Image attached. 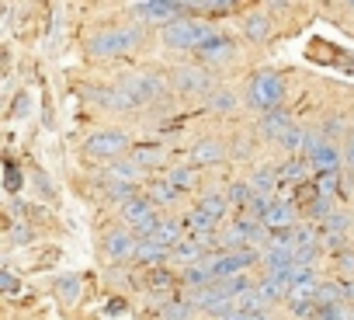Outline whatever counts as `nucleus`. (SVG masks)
<instances>
[{
    "label": "nucleus",
    "instance_id": "nucleus-18",
    "mask_svg": "<svg viewBox=\"0 0 354 320\" xmlns=\"http://www.w3.org/2000/svg\"><path fill=\"white\" fill-rule=\"evenodd\" d=\"M53 292L59 296V303H63V306H73V303L84 296V278H80V275H73V272H66V275H59V278L53 282Z\"/></svg>",
    "mask_w": 354,
    "mask_h": 320
},
{
    "label": "nucleus",
    "instance_id": "nucleus-32",
    "mask_svg": "<svg viewBox=\"0 0 354 320\" xmlns=\"http://www.w3.org/2000/svg\"><path fill=\"white\" fill-rule=\"evenodd\" d=\"M344 171H347V185H354V125L344 129Z\"/></svg>",
    "mask_w": 354,
    "mask_h": 320
},
{
    "label": "nucleus",
    "instance_id": "nucleus-50",
    "mask_svg": "<svg viewBox=\"0 0 354 320\" xmlns=\"http://www.w3.org/2000/svg\"><path fill=\"white\" fill-rule=\"evenodd\" d=\"M351 320H354V310H351Z\"/></svg>",
    "mask_w": 354,
    "mask_h": 320
},
{
    "label": "nucleus",
    "instance_id": "nucleus-40",
    "mask_svg": "<svg viewBox=\"0 0 354 320\" xmlns=\"http://www.w3.org/2000/svg\"><path fill=\"white\" fill-rule=\"evenodd\" d=\"M333 265H337V272H340L344 278H354V251H351V247L340 251V254H333Z\"/></svg>",
    "mask_w": 354,
    "mask_h": 320
},
{
    "label": "nucleus",
    "instance_id": "nucleus-43",
    "mask_svg": "<svg viewBox=\"0 0 354 320\" xmlns=\"http://www.w3.org/2000/svg\"><path fill=\"white\" fill-rule=\"evenodd\" d=\"M28 112H32V98H28V94H18V105L11 108V115H15V118H25Z\"/></svg>",
    "mask_w": 354,
    "mask_h": 320
},
{
    "label": "nucleus",
    "instance_id": "nucleus-38",
    "mask_svg": "<svg viewBox=\"0 0 354 320\" xmlns=\"http://www.w3.org/2000/svg\"><path fill=\"white\" fill-rule=\"evenodd\" d=\"M21 185H25V175H21V168H18V164H11V160H8V175H4V188H8L11 195H18V192H21Z\"/></svg>",
    "mask_w": 354,
    "mask_h": 320
},
{
    "label": "nucleus",
    "instance_id": "nucleus-49",
    "mask_svg": "<svg viewBox=\"0 0 354 320\" xmlns=\"http://www.w3.org/2000/svg\"><path fill=\"white\" fill-rule=\"evenodd\" d=\"M344 8H347V11L354 15V0H344Z\"/></svg>",
    "mask_w": 354,
    "mask_h": 320
},
{
    "label": "nucleus",
    "instance_id": "nucleus-47",
    "mask_svg": "<svg viewBox=\"0 0 354 320\" xmlns=\"http://www.w3.org/2000/svg\"><path fill=\"white\" fill-rule=\"evenodd\" d=\"M122 310H125L122 299H108V313H122Z\"/></svg>",
    "mask_w": 354,
    "mask_h": 320
},
{
    "label": "nucleus",
    "instance_id": "nucleus-25",
    "mask_svg": "<svg viewBox=\"0 0 354 320\" xmlns=\"http://www.w3.org/2000/svg\"><path fill=\"white\" fill-rule=\"evenodd\" d=\"M202 168H195V164H177V168H170L167 171V178L181 188V192H195L198 185H202V175H198Z\"/></svg>",
    "mask_w": 354,
    "mask_h": 320
},
{
    "label": "nucleus",
    "instance_id": "nucleus-29",
    "mask_svg": "<svg viewBox=\"0 0 354 320\" xmlns=\"http://www.w3.org/2000/svg\"><path fill=\"white\" fill-rule=\"evenodd\" d=\"M226 199H230V206H236V209L243 213L247 202L254 199V185H250V178H247V181H233V185L226 188Z\"/></svg>",
    "mask_w": 354,
    "mask_h": 320
},
{
    "label": "nucleus",
    "instance_id": "nucleus-27",
    "mask_svg": "<svg viewBox=\"0 0 354 320\" xmlns=\"http://www.w3.org/2000/svg\"><path fill=\"white\" fill-rule=\"evenodd\" d=\"M39 230L28 223V220H11L8 223V247H25V244H35Z\"/></svg>",
    "mask_w": 354,
    "mask_h": 320
},
{
    "label": "nucleus",
    "instance_id": "nucleus-20",
    "mask_svg": "<svg viewBox=\"0 0 354 320\" xmlns=\"http://www.w3.org/2000/svg\"><path fill=\"white\" fill-rule=\"evenodd\" d=\"M195 313H198V310H195L185 296H177V292L160 303V320H195Z\"/></svg>",
    "mask_w": 354,
    "mask_h": 320
},
{
    "label": "nucleus",
    "instance_id": "nucleus-41",
    "mask_svg": "<svg viewBox=\"0 0 354 320\" xmlns=\"http://www.w3.org/2000/svg\"><path fill=\"white\" fill-rule=\"evenodd\" d=\"M0 289H4V296H18L21 282L15 278V272H11V268H0Z\"/></svg>",
    "mask_w": 354,
    "mask_h": 320
},
{
    "label": "nucleus",
    "instance_id": "nucleus-10",
    "mask_svg": "<svg viewBox=\"0 0 354 320\" xmlns=\"http://www.w3.org/2000/svg\"><path fill=\"white\" fill-rule=\"evenodd\" d=\"M195 60H198L202 66H226V63L236 60V42H233L230 35L216 32L209 42H202V46L195 49Z\"/></svg>",
    "mask_w": 354,
    "mask_h": 320
},
{
    "label": "nucleus",
    "instance_id": "nucleus-42",
    "mask_svg": "<svg viewBox=\"0 0 354 320\" xmlns=\"http://www.w3.org/2000/svg\"><path fill=\"white\" fill-rule=\"evenodd\" d=\"M319 132H323V139H330V143H333V139H337V132H340V115H330V118L323 122V129H319Z\"/></svg>",
    "mask_w": 354,
    "mask_h": 320
},
{
    "label": "nucleus",
    "instance_id": "nucleus-16",
    "mask_svg": "<svg viewBox=\"0 0 354 320\" xmlns=\"http://www.w3.org/2000/svg\"><path fill=\"white\" fill-rule=\"evenodd\" d=\"M167 261H170V247H163V244H156V240H139V244H136L132 265L153 268V265H167Z\"/></svg>",
    "mask_w": 354,
    "mask_h": 320
},
{
    "label": "nucleus",
    "instance_id": "nucleus-15",
    "mask_svg": "<svg viewBox=\"0 0 354 320\" xmlns=\"http://www.w3.org/2000/svg\"><path fill=\"white\" fill-rule=\"evenodd\" d=\"M309 160H313L316 175H323V171H340V168H344V146H337V143L323 139V143H319V150H316Z\"/></svg>",
    "mask_w": 354,
    "mask_h": 320
},
{
    "label": "nucleus",
    "instance_id": "nucleus-4",
    "mask_svg": "<svg viewBox=\"0 0 354 320\" xmlns=\"http://www.w3.org/2000/svg\"><path fill=\"white\" fill-rule=\"evenodd\" d=\"M129 150H132V139L122 129H97L80 146L84 160H94V164H111V160H122Z\"/></svg>",
    "mask_w": 354,
    "mask_h": 320
},
{
    "label": "nucleus",
    "instance_id": "nucleus-44",
    "mask_svg": "<svg viewBox=\"0 0 354 320\" xmlns=\"http://www.w3.org/2000/svg\"><path fill=\"white\" fill-rule=\"evenodd\" d=\"M177 4H181L188 15H195V11H205L209 8V0H177Z\"/></svg>",
    "mask_w": 354,
    "mask_h": 320
},
{
    "label": "nucleus",
    "instance_id": "nucleus-33",
    "mask_svg": "<svg viewBox=\"0 0 354 320\" xmlns=\"http://www.w3.org/2000/svg\"><path fill=\"white\" fill-rule=\"evenodd\" d=\"M319 247L340 254V251H347V233H340V230H323V233H319Z\"/></svg>",
    "mask_w": 354,
    "mask_h": 320
},
{
    "label": "nucleus",
    "instance_id": "nucleus-8",
    "mask_svg": "<svg viewBox=\"0 0 354 320\" xmlns=\"http://www.w3.org/2000/svg\"><path fill=\"white\" fill-rule=\"evenodd\" d=\"M132 18L139 25H160V28H167L174 21L188 18V11L177 4V0H139V4L132 8Z\"/></svg>",
    "mask_w": 354,
    "mask_h": 320
},
{
    "label": "nucleus",
    "instance_id": "nucleus-24",
    "mask_svg": "<svg viewBox=\"0 0 354 320\" xmlns=\"http://www.w3.org/2000/svg\"><path fill=\"white\" fill-rule=\"evenodd\" d=\"M195 209H198V213H205L209 220L223 223V220H226V213H230L233 206H230V199H226L223 192H209V195H202V199L195 202Z\"/></svg>",
    "mask_w": 354,
    "mask_h": 320
},
{
    "label": "nucleus",
    "instance_id": "nucleus-7",
    "mask_svg": "<svg viewBox=\"0 0 354 320\" xmlns=\"http://www.w3.org/2000/svg\"><path fill=\"white\" fill-rule=\"evenodd\" d=\"M136 244H139V237L129 230V226H108V230H101V240H97V251H101V258L104 261H111V265H122V261H132V254H136Z\"/></svg>",
    "mask_w": 354,
    "mask_h": 320
},
{
    "label": "nucleus",
    "instance_id": "nucleus-37",
    "mask_svg": "<svg viewBox=\"0 0 354 320\" xmlns=\"http://www.w3.org/2000/svg\"><path fill=\"white\" fill-rule=\"evenodd\" d=\"M316 320H351V310L344 303H330V306L316 310Z\"/></svg>",
    "mask_w": 354,
    "mask_h": 320
},
{
    "label": "nucleus",
    "instance_id": "nucleus-12",
    "mask_svg": "<svg viewBox=\"0 0 354 320\" xmlns=\"http://www.w3.org/2000/svg\"><path fill=\"white\" fill-rule=\"evenodd\" d=\"M142 195H146V199H149L156 209H170V206H177V202H181V195H185V192L177 188L170 178H149Z\"/></svg>",
    "mask_w": 354,
    "mask_h": 320
},
{
    "label": "nucleus",
    "instance_id": "nucleus-31",
    "mask_svg": "<svg viewBox=\"0 0 354 320\" xmlns=\"http://www.w3.org/2000/svg\"><path fill=\"white\" fill-rule=\"evenodd\" d=\"M333 213H337V209H333V199H330V195H319L313 206H306V216L316 220V223H326Z\"/></svg>",
    "mask_w": 354,
    "mask_h": 320
},
{
    "label": "nucleus",
    "instance_id": "nucleus-21",
    "mask_svg": "<svg viewBox=\"0 0 354 320\" xmlns=\"http://www.w3.org/2000/svg\"><path fill=\"white\" fill-rule=\"evenodd\" d=\"M243 35L250 39V42H268V35H271V18H268V11H250V15H243Z\"/></svg>",
    "mask_w": 354,
    "mask_h": 320
},
{
    "label": "nucleus",
    "instance_id": "nucleus-14",
    "mask_svg": "<svg viewBox=\"0 0 354 320\" xmlns=\"http://www.w3.org/2000/svg\"><path fill=\"white\" fill-rule=\"evenodd\" d=\"M292 129H295V122H292V115H288L285 108L268 112V115H261V122H257V132H261L264 139H271V143H281Z\"/></svg>",
    "mask_w": 354,
    "mask_h": 320
},
{
    "label": "nucleus",
    "instance_id": "nucleus-23",
    "mask_svg": "<svg viewBox=\"0 0 354 320\" xmlns=\"http://www.w3.org/2000/svg\"><path fill=\"white\" fill-rule=\"evenodd\" d=\"M250 185H254V195L274 199V195H278V185H281L278 168H257V171L250 175Z\"/></svg>",
    "mask_w": 354,
    "mask_h": 320
},
{
    "label": "nucleus",
    "instance_id": "nucleus-13",
    "mask_svg": "<svg viewBox=\"0 0 354 320\" xmlns=\"http://www.w3.org/2000/svg\"><path fill=\"white\" fill-rule=\"evenodd\" d=\"M142 285H146L153 296H174L177 285H181V275H174L167 265H153V268H146Z\"/></svg>",
    "mask_w": 354,
    "mask_h": 320
},
{
    "label": "nucleus",
    "instance_id": "nucleus-28",
    "mask_svg": "<svg viewBox=\"0 0 354 320\" xmlns=\"http://www.w3.org/2000/svg\"><path fill=\"white\" fill-rule=\"evenodd\" d=\"M132 160H136L142 171H153V168H163L167 150H163V146H136V150H132Z\"/></svg>",
    "mask_w": 354,
    "mask_h": 320
},
{
    "label": "nucleus",
    "instance_id": "nucleus-45",
    "mask_svg": "<svg viewBox=\"0 0 354 320\" xmlns=\"http://www.w3.org/2000/svg\"><path fill=\"white\" fill-rule=\"evenodd\" d=\"M236 4V0H209V8L205 11H230Z\"/></svg>",
    "mask_w": 354,
    "mask_h": 320
},
{
    "label": "nucleus",
    "instance_id": "nucleus-36",
    "mask_svg": "<svg viewBox=\"0 0 354 320\" xmlns=\"http://www.w3.org/2000/svg\"><path fill=\"white\" fill-rule=\"evenodd\" d=\"M32 181H35V192H39L42 199H56V185L49 181V175H46L42 168H32Z\"/></svg>",
    "mask_w": 354,
    "mask_h": 320
},
{
    "label": "nucleus",
    "instance_id": "nucleus-3",
    "mask_svg": "<svg viewBox=\"0 0 354 320\" xmlns=\"http://www.w3.org/2000/svg\"><path fill=\"white\" fill-rule=\"evenodd\" d=\"M212 35H216V28L209 21H202V18H192V15L181 18V21H174V25H167V28H160V42L167 49H174V53H195Z\"/></svg>",
    "mask_w": 354,
    "mask_h": 320
},
{
    "label": "nucleus",
    "instance_id": "nucleus-2",
    "mask_svg": "<svg viewBox=\"0 0 354 320\" xmlns=\"http://www.w3.org/2000/svg\"><path fill=\"white\" fill-rule=\"evenodd\" d=\"M247 108L261 115L285 108V77L278 70H257L247 84Z\"/></svg>",
    "mask_w": 354,
    "mask_h": 320
},
{
    "label": "nucleus",
    "instance_id": "nucleus-34",
    "mask_svg": "<svg viewBox=\"0 0 354 320\" xmlns=\"http://www.w3.org/2000/svg\"><path fill=\"white\" fill-rule=\"evenodd\" d=\"M230 157H233V160H250V157H254V139H250L247 132H240V136L230 143Z\"/></svg>",
    "mask_w": 354,
    "mask_h": 320
},
{
    "label": "nucleus",
    "instance_id": "nucleus-19",
    "mask_svg": "<svg viewBox=\"0 0 354 320\" xmlns=\"http://www.w3.org/2000/svg\"><path fill=\"white\" fill-rule=\"evenodd\" d=\"M306 168H313V160H309V157H302V153L288 157L285 164H278V178H281V185H302V181H306Z\"/></svg>",
    "mask_w": 354,
    "mask_h": 320
},
{
    "label": "nucleus",
    "instance_id": "nucleus-6",
    "mask_svg": "<svg viewBox=\"0 0 354 320\" xmlns=\"http://www.w3.org/2000/svg\"><path fill=\"white\" fill-rule=\"evenodd\" d=\"M170 80H174L177 94H185V98H209V94L216 91V77H212L209 66H202V63L174 66V70H170Z\"/></svg>",
    "mask_w": 354,
    "mask_h": 320
},
{
    "label": "nucleus",
    "instance_id": "nucleus-1",
    "mask_svg": "<svg viewBox=\"0 0 354 320\" xmlns=\"http://www.w3.org/2000/svg\"><path fill=\"white\" fill-rule=\"evenodd\" d=\"M142 42H146V28L139 21H132V25H118V28H104V32L91 35L84 53L91 60H118V56L139 49Z\"/></svg>",
    "mask_w": 354,
    "mask_h": 320
},
{
    "label": "nucleus",
    "instance_id": "nucleus-22",
    "mask_svg": "<svg viewBox=\"0 0 354 320\" xmlns=\"http://www.w3.org/2000/svg\"><path fill=\"white\" fill-rule=\"evenodd\" d=\"M288 278L285 275H264L261 282H257V292L264 296V303L271 306V303H285L288 299Z\"/></svg>",
    "mask_w": 354,
    "mask_h": 320
},
{
    "label": "nucleus",
    "instance_id": "nucleus-30",
    "mask_svg": "<svg viewBox=\"0 0 354 320\" xmlns=\"http://www.w3.org/2000/svg\"><path fill=\"white\" fill-rule=\"evenodd\" d=\"M316 303H319V306L347 303V299H344V285H340V282H319V289H316Z\"/></svg>",
    "mask_w": 354,
    "mask_h": 320
},
{
    "label": "nucleus",
    "instance_id": "nucleus-9",
    "mask_svg": "<svg viewBox=\"0 0 354 320\" xmlns=\"http://www.w3.org/2000/svg\"><path fill=\"white\" fill-rule=\"evenodd\" d=\"M118 87L132 98V105H136V108L160 101V98H163V91H167L163 77H156V73H129V77H122V80H118Z\"/></svg>",
    "mask_w": 354,
    "mask_h": 320
},
{
    "label": "nucleus",
    "instance_id": "nucleus-48",
    "mask_svg": "<svg viewBox=\"0 0 354 320\" xmlns=\"http://www.w3.org/2000/svg\"><path fill=\"white\" fill-rule=\"evenodd\" d=\"M247 320H271V317H268V310H264V313H247Z\"/></svg>",
    "mask_w": 354,
    "mask_h": 320
},
{
    "label": "nucleus",
    "instance_id": "nucleus-11",
    "mask_svg": "<svg viewBox=\"0 0 354 320\" xmlns=\"http://www.w3.org/2000/svg\"><path fill=\"white\" fill-rule=\"evenodd\" d=\"M226 157H230V146L223 139H216V136H205V139H195L192 143L188 164H195V168H216V164H223Z\"/></svg>",
    "mask_w": 354,
    "mask_h": 320
},
{
    "label": "nucleus",
    "instance_id": "nucleus-17",
    "mask_svg": "<svg viewBox=\"0 0 354 320\" xmlns=\"http://www.w3.org/2000/svg\"><path fill=\"white\" fill-rule=\"evenodd\" d=\"M188 226H185V220H160V226L146 237V240H156V244H163V247H177V244H181L188 233H185Z\"/></svg>",
    "mask_w": 354,
    "mask_h": 320
},
{
    "label": "nucleus",
    "instance_id": "nucleus-46",
    "mask_svg": "<svg viewBox=\"0 0 354 320\" xmlns=\"http://www.w3.org/2000/svg\"><path fill=\"white\" fill-rule=\"evenodd\" d=\"M340 285H344V299H347V303H354V278H344Z\"/></svg>",
    "mask_w": 354,
    "mask_h": 320
},
{
    "label": "nucleus",
    "instance_id": "nucleus-26",
    "mask_svg": "<svg viewBox=\"0 0 354 320\" xmlns=\"http://www.w3.org/2000/svg\"><path fill=\"white\" fill-rule=\"evenodd\" d=\"M205 108H209L212 115H233V112L240 108V101H236V94H233L230 87H216V91L205 98Z\"/></svg>",
    "mask_w": 354,
    "mask_h": 320
},
{
    "label": "nucleus",
    "instance_id": "nucleus-5",
    "mask_svg": "<svg viewBox=\"0 0 354 320\" xmlns=\"http://www.w3.org/2000/svg\"><path fill=\"white\" fill-rule=\"evenodd\" d=\"M160 209L146 199V195H136V199H129L125 206H118V223L122 226H129L139 240H146L156 226H160Z\"/></svg>",
    "mask_w": 354,
    "mask_h": 320
},
{
    "label": "nucleus",
    "instance_id": "nucleus-35",
    "mask_svg": "<svg viewBox=\"0 0 354 320\" xmlns=\"http://www.w3.org/2000/svg\"><path fill=\"white\" fill-rule=\"evenodd\" d=\"M316 188H319V195H337L340 192V171H323V175H316Z\"/></svg>",
    "mask_w": 354,
    "mask_h": 320
},
{
    "label": "nucleus",
    "instance_id": "nucleus-39",
    "mask_svg": "<svg viewBox=\"0 0 354 320\" xmlns=\"http://www.w3.org/2000/svg\"><path fill=\"white\" fill-rule=\"evenodd\" d=\"M316 199H319L316 181H302V185H295V202H299V206H313Z\"/></svg>",
    "mask_w": 354,
    "mask_h": 320
}]
</instances>
